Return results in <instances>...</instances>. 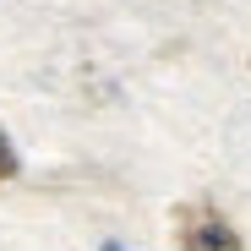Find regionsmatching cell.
I'll return each mask as SVG.
<instances>
[{
	"mask_svg": "<svg viewBox=\"0 0 251 251\" xmlns=\"http://www.w3.org/2000/svg\"><path fill=\"white\" fill-rule=\"evenodd\" d=\"M175 240H180V251H246L235 224L207 202H191L175 213Z\"/></svg>",
	"mask_w": 251,
	"mask_h": 251,
	"instance_id": "cell-1",
	"label": "cell"
},
{
	"mask_svg": "<svg viewBox=\"0 0 251 251\" xmlns=\"http://www.w3.org/2000/svg\"><path fill=\"white\" fill-rule=\"evenodd\" d=\"M0 180H17V148L6 131H0Z\"/></svg>",
	"mask_w": 251,
	"mask_h": 251,
	"instance_id": "cell-2",
	"label": "cell"
},
{
	"mask_svg": "<svg viewBox=\"0 0 251 251\" xmlns=\"http://www.w3.org/2000/svg\"><path fill=\"white\" fill-rule=\"evenodd\" d=\"M104 251H120V246H115V240H109V246H104Z\"/></svg>",
	"mask_w": 251,
	"mask_h": 251,
	"instance_id": "cell-3",
	"label": "cell"
}]
</instances>
